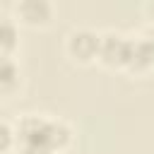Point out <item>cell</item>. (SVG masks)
Wrapping results in <instances>:
<instances>
[{"instance_id": "1", "label": "cell", "mask_w": 154, "mask_h": 154, "mask_svg": "<svg viewBox=\"0 0 154 154\" xmlns=\"http://www.w3.org/2000/svg\"><path fill=\"white\" fill-rule=\"evenodd\" d=\"M17 154H63L72 142V128L48 113H24L14 123Z\"/></svg>"}, {"instance_id": "2", "label": "cell", "mask_w": 154, "mask_h": 154, "mask_svg": "<svg viewBox=\"0 0 154 154\" xmlns=\"http://www.w3.org/2000/svg\"><path fill=\"white\" fill-rule=\"evenodd\" d=\"M99 48H101V34L87 26L70 29L65 36V53L77 60V63H91L99 60Z\"/></svg>"}, {"instance_id": "3", "label": "cell", "mask_w": 154, "mask_h": 154, "mask_svg": "<svg viewBox=\"0 0 154 154\" xmlns=\"http://www.w3.org/2000/svg\"><path fill=\"white\" fill-rule=\"evenodd\" d=\"M132 55V36H125L120 31H103L101 34V48L99 60L108 67H125L130 65Z\"/></svg>"}, {"instance_id": "4", "label": "cell", "mask_w": 154, "mask_h": 154, "mask_svg": "<svg viewBox=\"0 0 154 154\" xmlns=\"http://www.w3.org/2000/svg\"><path fill=\"white\" fill-rule=\"evenodd\" d=\"M14 12H17V19L24 24H46L51 19L53 7L46 0H19L14 5Z\"/></svg>"}, {"instance_id": "5", "label": "cell", "mask_w": 154, "mask_h": 154, "mask_svg": "<svg viewBox=\"0 0 154 154\" xmlns=\"http://www.w3.org/2000/svg\"><path fill=\"white\" fill-rule=\"evenodd\" d=\"M17 87H19V65L12 55H2L0 58V91L10 96Z\"/></svg>"}, {"instance_id": "6", "label": "cell", "mask_w": 154, "mask_h": 154, "mask_svg": "<svg viewBox=\"0 0 154 154\" xmlns=\"http://www.w3.org/2000/svg\"><path fill=\"white\" fill-rule=\"evenodd\" d=\"M17 22L12 17H0V53L2 55H12V51L17 48Z\"/></svg>"}, {"instance_id": "7", "label": "cell", "mask_w": 154, "mask_h": 154, "mask_svg": "<svg viewBox=\"0 0 154 154\" xmlns=\"http://www.w3.org/2000/svg\"><path fill=\"white\" fill-rule=\"evenodd\" d=\"M14 142H17L14 125H12L7 118H2V123H0V149H2L5 154L14 152Z\"/></svg>"}, {"instance_id": "8", "label": "cell", "mask_w": 154, "mask_h": 154, "mask_svg": "<svg viewBox=\"0 0 154 154\" xmlns=\"http://www.w3.org/2000/svg\"><path fill=\"white\" fill-rule=\"evenodd\" d=\"M140 38L144 41V46H147V51H149V55H152V63H154V24H147V26L142 29Z\"/></svg>"}, {"instance_id": "9", "label": "cell", "mask_w": 154, "mask_h": 154, "mask_svg": "<svg viewBox=\"0 0 154 154\" xmlns=\"http://www.w3.org/2000/svg\"><path fill=\"white\" fill-rule=\"evenodd\" d=\"M144 12H147V14H149V19H152V24H154V0H152V2H147V5H144Z\"/></svg>"}]
</instances>
